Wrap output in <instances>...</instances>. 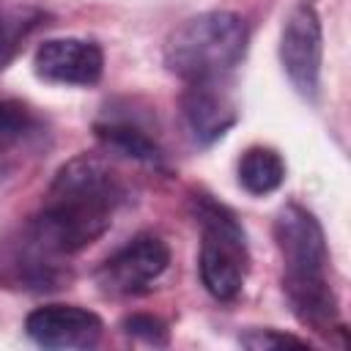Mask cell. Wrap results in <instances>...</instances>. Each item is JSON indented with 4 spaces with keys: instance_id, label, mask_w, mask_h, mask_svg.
Returning <instances> with one entry per match:
<instances>
[{
    "instance_id": "6da1fadb",
    "label": "cell",
    "mask_w": 351,
    "mask_h": 351,
    "mask_svg": "<svg viewBox=\"0 0 351 351\" xmlns=\"http://www.w3.org/2000/svg\"><path fill=\"white\" fill-rule=\"evenodd\" d=\"M126 200V186L107 159L80 154L52 178L47 200L11 244L16 280L33 288H58L60 261L93 244L112 225L115 208Z\"/></svg>"
},
{
    "instance_id": "7a4b0ae2",
    "label": "cell",
    "mask_w": 351,
    "mask_h": 351,
    "mask_svg": "<svg viewBox=\"0 0 351 351\" xmlns=\"http://www.w3.org/2000/svg\"><path fill=\"white\" fill-rule=\"evenodd\" d=\"M274 241L282 255V291L293 315L326 332L337 315V299L326 277L329 250L321 222L299 203H288L274 217Z\"/></svg>"
},
{
    "instance_id": "3957f363",
    "label": "cell",
    "mask_w": 351,
    "mask_h": 351,
    "mask_svg": "<svg viewBox=\"0 0 351 351\" xmlns=\"http://www.w3.org/2000/svg\"><path fill=\"white\" fill-rule=\"evenodd\" d=\"M247 22L233 11H206L184 19L165 41V66L184 82H219L247 52Z\"/></svg>"
},
{
    "instance_id": "277c9868",
    "label": "cell",
    "mask_w": 351,
    "mask_h": 351,
    "mask_svg": "<svg viewBox=\"0 0 351 351\" xmlns=\"http://www.w3.org/2000/svg\"><path fill=\"white\" fill-rule=\"evenodd\" d=\"M192 211L200 225V280L214 299L230 302L241 293L250 269L244 228L239 217L211 195H195Z\"/></svg>"
},
{
    "instance_id": "5b68a950",
    "label": "cell",
    "mask_w": 351,
    "mask_h": 351,
    "mask_svg": "<svg viewBox=\"0 0 351 351\" xmlns=\"http://www.w3.org/2000/svg\"><path fill=\"white\" fill-rule=\"evenodd\" d=\"M321 58H324V33L318 11L310 3H299L282 27L280 36V63L291 88L315 101L321 90Z\"/></svg>"
},
{
    "instance_id": "8992f818",
    "label": "cell",
    "mask_w": 351,
    "mask_h": 351,
    "mask_svg": "<svg viewBox=\"0 0 351 351\" xmlns=\"http://www.w3.org/2000/svg\"><path fill=\"white\" fill-rule=\"evenodd\" d=\"M170 250L154 233H140L96 269V285L112 296H132L148 291L167 269Z\"/></svg>"
},
{
    "instance_id": "52a82bcc",
    "label": "cell",
    "mask_w": 351,
    "mask_h": 351,
    "mask_svg": "<svg viewBox=\"0 0 351 351\" xmlns=\"http://www.w3.org/2000/svg\"><path fill=\"white\" fill-rule=\"evenodd\" d=\"M33 71L52 85H96L104 74V52L90 38H47L33 55Z\"/></svg>"
},
{
    "instance_id": "ba28073f",
    "label": "cell",
    "mask_w": 351,
    "mask_h": 351,
    "mask_svg": "<svg viewBox=\"0 0 351 351\" xmlns=\"http://www.w3.org/2000/svg\"><path fill=\"white\" fill-rule=\"evenodd\" d=\"M101 329V318L77 304H44L25 318L27 337L41 348H93Z\"/></svg>"
},
{
    "instance_id": "9c48e42d",
    "label": "cell",
    "mask_w": 351,
    "mask_h": 351,
    "mask_svg": "<svg viewBox=\"0 0 351 351\" xmlns=\"http://www.w3.org/2000/svg\"><path fill=\"white\" fill-rule=\"evenodd\" d=\"M181 115L197 145L217 143L236 121V104L217 82H189L181 96Z\"/></svg>"
},
{
    "instance_id": "30bf717a",
    "label": "cell",
    "mask_w": 351,
    "mask_h": 351,
    "mask_svg": "<svg viewBox=\"0 0 351 351\" xmlns=\"http://www.w3.org/2000/svg\"><path fill=\"white\" fill-rule=\"evenodd\" d=\"M96 134L99 140L123 154L126 159H134V162H143V165H154L159 167L162 165V148L159 143L137 123L132 121H123V118H107V121H99L96 123Z\"/></svg>"
},
{
    "instance_id": "8fae6325",
    "label": "cell",
    "mask_w": 351,
    "mask_h": 351,
    "mask_svg": "<svg viewBox=\"0 0 351 351\" xmlns=\"http://www.w3.org/2000/svg\"><path fill=\"white\" fill-rule=\"evenodd\" d=\"M285 181V162L269 145H252L239 159V184L244 192L261 197L280 189Z\"/></svg>"
},
{
    "instance_id": "7c38bea8",
    "label": "cell",
    "mask_w": 351,
    "mask_h": 351,
    "mask_svg": "<svg viewBox=\"0 0 351 351\" xmlns=\"http://www.w3.org/2000/svg\"><path fill=\"white\" fill-rule=\"evenodd\" d=\"M44 22V11L38 8H8L0 11V71L16 58L22 41Z\"/></svg>"
},
{
    "instance_id": "4fadbf2b",
    "label": "cell",
    "mask_w": 351,
    "mask_h": 351,
    "mask_svg": "<svg viewBox=\"0 0 351 351\" xmlns=\"http://www.w3.org/2000/svg\"><path fill=\"white\" fill-rule=\"evenodd\" d=\"M38 132V118L33 110L11 96H0V148L16 145Z\"/></svg>"
},
{
    "instance_id": "5bb4252c",
    "label": "cell",
    "mask_w": 351,
    "mask_h": 351,
    "mask_svg": "<svg viewBox=\"0 0 351 351\" xmlns=\"http://www.w3.org/2000/svg\"><path fill=\"white\" fill-rule=\"evenodd\" d=\"M121 329L129 335V337H137L148 346H167L170 343V332L165 326V321L154 318V315H143V313H134V315H126L121 321Z\"/></svg>"
},
{
    "instance_id": "9a60e30c",
    "label": "cell",
    "mask_w": 351,
    "mask_h": 351,
    "mask_svg": "<svg viewBox=\"0 0 351 351\" xmlns=\"http://www.w3.org/2000/svg\"><path fill=\"white\" fill-rule=\"evenodd\" d=\"M241 346L255 348V351H269V348H285V346H296V348H307V340L277 332V329H250L247 335L239 337Z\"/></svg>"
}]
</instances>
